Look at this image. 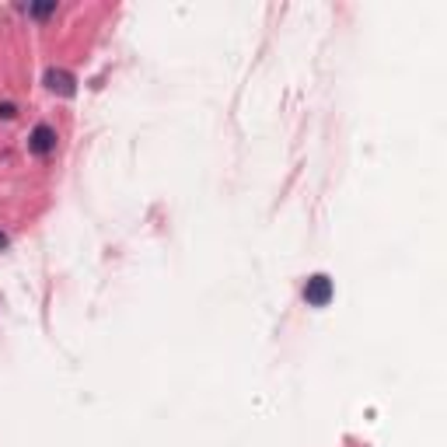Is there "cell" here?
Instances as JSON below:
<instances>
[{"label":"cell","mask_w":447,"mask_h":447,"mask_svg":"<svg viewBox=\"0 0 447 447\" xmlns=\"http://www.w3.org/2000/svg\"><path fill=\"white\" fill-rule=\"evenodd\" d=\"M332 297H336V283H332V276H325V273L308 276V283H304V301H308V308H329Z\"/></svg>","instance_id":"obj_1"},{"label":"cell","mask_w":447,"mask_h":447,"mask_svg":"<svg viewBox=\"0 0 447 447\" xmlns=\"http://www.w3.org/2000/svg\"><path fill=\"white\" fill-rule=\"evenodd\" d=\"M28 150H31L35 157H49V154L56 150V129H52L49 122H38V126L28 133Z\"/></svg>","instance_id":"obj_2"},{"label":"cell","mask_w":447,"mask_h":447,"mask_svg":"<svg viewBox=\"0 0 447 447\" xmlns=\"http://www.w3.org/2000/svg\"><path fill=\"white\" fill-rule=\"evenodd\" d=\"M45 87H49L52 94H59V98H73V94H77V77H73L70 70L49 66V70H45Z\"/></svg>","instance_id":"obj_3"},{"label":"cell","mask_w":447,"mask_h":447,"mask_svg":"<svg viewBox=\"0 0 447 447\" xmlns=\"http://www.w3.org/2000/svg\"><path fill=\"white\" fill-rule=\"evenodd\" d=\"M28 14L42 21V17H49V14H56V0H49V3H31V7H28Z\"/></svg>","instance_id":"obj_4"},{"label":"cell","mask_w":447,"mask_h":447,"mask_svg":"<svg viewBox=\"0 0 447 447\" xmlns=\"http://www.w3.org/2000/svg\"><path fill=\"white\" fill-rule=\"evenodd\" d=\"M14 112H17V108H14L10 101H3V105H0V119H14Z\"/></svg>","instance_id":"obj_5"},{"label":"cell","mask_w":447,"mask_h":447,"mask_svg":"<svg viewBox=\"0 0 447 447\" xmlns=\"http://www.w3.org/2000/svg\"><path fill=\"white\" fill-rule=\"evenodd\" d=\"M7 245H10V241H7V234L0 231V252H7Z\"/></svg>","instance_id":"obj_6"}]
</instances>
